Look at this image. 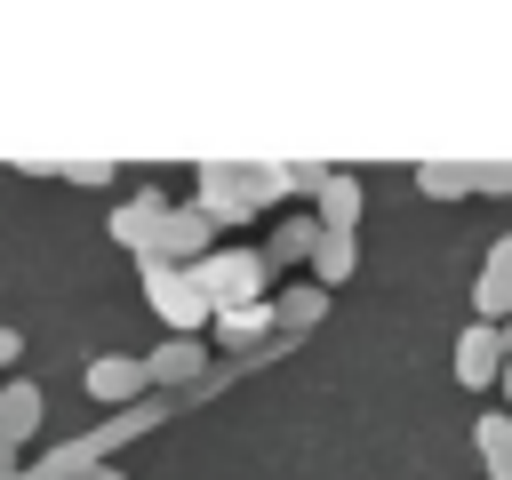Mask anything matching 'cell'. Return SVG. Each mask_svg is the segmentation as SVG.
<instances>
[{"label":"cell","instance_id":"obj_1","mask_svg":"<svg viewBox=\"0 0 512 480\" xmlns=\"http://www.w3.org/2000/svg\"><path fill=\"white\" fill-rule=\"evenodd\" d=\"M192 280H200V296H208L216 312L272 304V296H264V280H272V272H264V256H256V248H216L208 264H192Z\"/></svg>","mask_w":512,"mask_h":480},{"label":"cell","instance_id":"obj_2","mask_svg":"<svg viewBox=\"0 0 512 480\" xmlns=\"http://www.w3.org/2000/svg\"><path fill=\"white\" fill-rule=\"evenodd\" d=\"M144 304L168 320V336H192V328H208V320H216V304L200 296V280H192V272H176V264H160V256H144Z\"/></svg>","mask_w":512,"mask_h":480},{"label":"cell","instance_id":"obj_3","mask_svg":"<svg viewBox=\"0 0 512 480\" xmlns=\"http://www.w3.org/2000/svg\"><path fill=\"white\" fill-rule=\"evenodd\" d=\"M272 200V176L256 168V176H240V168H200V208H208V224H240V216H256Z\"/></svg>","mask_w":512,"mask_h":480},{"label":"cell","instance_id":"obj_4","mask_svg":"<svg viewBox=\"0 0 512 480\" xmlns=\"http://www.w3.org/2000/svg\"><path fill=\"white\" fill-rule=\"evenodd\" d=\"M216 256V224H208V208L192 200V208H168V224H160V264H176V272H192V264H208Z\"/></svg>","mask_w":512,"mask_h":480},{"label":"cell","instance_id":"obj_5","mask_svg":"<svg viewBox=\"0 0 512 480\" xmlns=\"http://www.w3.org/2000/svg\"><path fill=\"white\" fill-rule=\"evenodd\" d=\"M80 384H88V400H104V408H136L152 376H144L136 352H96V360L80 368Z\"/></svg>","mask_w":512,"mask_h":480},{"label":"cell","instance_id":"obj_6","mask_svg":"<svg viewBox=\"0 0 512 480\" xmlns=\"http://www.w3.org/2000/svg\"><path fill=\"white\" fill-rule=\"evenodd\" d=\"M504 328H488V320H472L464 336H456V384L464 392H480V384H504Z\"/></svg>","mask_w":512,"mask_h":480},{"label":"cell","instance_id":"obj_7","mask_svg":"<svg viewBox=\"0 0 512 480\" xmlns=\"http://www.w3.org/2000/svg\"><path fill=\"white\" fill-rule=\"evenodd\" d=\"M472 320H488V328L512 320V232L488 248V272L472 280Z\"/></svg>","mask_w":512,"mask_h":480},{"label":"cell","instance_id":"obj_8","mask_svg":"<svg viewBox=\"0 0 512 480\" xmlns=\"http://www.w3.org/2000/svg\"><path fill=\"white\" fill-rule=\"evenodd\" d=\"M160 224H168V200H160V192H136V200L112 216V240L136 248V264H144V256H160Z\"/></svg>","mask_w":512,"mask_h":480},{"label":"cell","instance_id":"obj_9","mask_svg":"<svg viewBox=\"0 0 512 480\" xmlns=\"http://www.w3.org/2000/svg\"><path fill=\"white\" fill-rule=\"evenodd\" d=\"M312 248H320V216H280L256 256H264V272H288V264H312Z\"/></svg>","mask_w":512,"mask_h":480},{"label":"cell","instance_id":"obj_10","mask_svg":"<svg viewBox=\"0 0 512 480\" xmlns=\"http://www.w3.org/2000/svg\"><path fill=\"white\" fill-rule=\"evenodd\" d=\"M144 376H152V384H200V376H208L200 336H160V352H144Z\"/></svg>","mask_w":512,"mask_h":480},{"label":"cell","instance_id":"obj_11","mask_svg":"<svg viewBox=\"0 0 512 480\" xmlns=\"http://www.w3.org/2000/svg\"><path fill=\"white\" fill-rule=\"evenodd\" d=\"M40 424H48V400H40V384H8V392H0V440H8V448H24Z\"/></svg>","mask_w":512,"mask_h":480},{"label":"cell","instance_id":"obj_12","mask_svg":"<svg viewBox=\"0 0 512 480\" xmlns=\"http://www.w3.org/2000/svg\"><path fill=\"white\" fill-rule=\"evenodd\" d=\"M360 176H344V168H328V184H320V232H352L360 224Z\"/></svg>","mask_w":512,"mask_h":480},{"label":"cell","instance_id":"obj_13","mask_svg":"<svg viewBox=\"0 0 512 480\" xmlns=\"http://www.w3.org/2000/svg\"><path fill=\"white\" fill-rule=\"evenodd\" d=\"M472 448H480V464H488V480H512V408H496V416H480V424H472Z\"/></svg>","mask_w":512,"mask_h":480},{"label":"cell","instance_id":"obj_14","mask_svg":"<svg viewBox=\"0 0 512 480\" xmlns=\"http://www.w3.org/2000/svg\"><path fill=\"white\" fill-rule=\"evenodd\" d=\"M352 264H360V232H320V248H312V280L336 288V280H352Z\"/></svg>","mask_w":512,"mask_h":480},{"label":"cell","instance_id":"obj_15","mask_svg":"<svg viewBox=\"0 0 512 480\" xmlns=\"http://www.w3.org/2000/svg\"><path fill=\"white\" fill-rule=\"evenodd\" d=\"M320 312H328V288H320V280H296V288H280V296H272V320H280L288 336H296V328H312Z\"/></svg>","mask_w":512,"mask_h":480},{"label":"cell","instance_id":"obj_16","mask_svg":"<svg viewBox=\"0 0 512 480\" xmlns=\"http://www.w3.org/2000/svg\"><path fill=\"white\" fill-rule=\"evenodd\" d=\"M416 192H424V200H464V192H472V168H464V160H424V168H416Z\"/></svg>","mask_w":512,"mask_h":480},{"label":"cell","instance_id":"obj_17","mask_svg":"<svg viewBox=\"0 0 512 480\" xmlns=\"http://www.w3.org/2000/svg\"><path fill=\"white\" fill-rule=\"evenodd\" d=\"M264 328H280V320H272V304H240V312H216V336H224V344H256Z\"/></svg>","mask_w":512,"mask_h":480},{"label":"cell","instance_id":"obj_18","mask_svg":"<svg viewBox=\"0 0 512 480\" xmlns=\"http://www.w3.org/2000/svg\"><path fill=\"white\" fill-rule=\"evenodd\" d=\"M472 192L504 200V192H512V160H480V168H472Z\"/></svg>","mask_w":512,"mask_h":480},{"label":"cell","instance_id":"obj_19","mask_svg":"<svg viewBox=\"0 0 512 480\" xmlns=\"http://www.w3.org/2000/svg\"><path fill=\"white\" fill-rule=\"evenodd\" d=\"M56 176H72V184H112V160H64Z\"/></svg>","mask_w":512,"mask_h":480},{"label":"cell","instance_id":"obj_20","mask_svg":"<svg viewBox=\"0 0 512 480\" xmlns=\"http://www.w3.org/2000/svg\"><path fill=\"white\" fill-rule=\"evenodd\" d=\"M16 352H24V336H16V328H0V368H8Z\"/></svg>","mask_w":512,"mask_h":480},{"label":"cell","instance_id":"obj_21","mask_svg":"<svg viewBox=\"0 0 512 480\" xmlns=\"http://www.w3.org/2000/svg\"><path fill=\"white\" fill-rule=\"evenodd\" d=\"M80 480H128V472H120V464H96V472H80Z\"/></svg>","mask_w":512,"mask_h":480},{"label":"cell","instance_id":"obj_22","mask_svg":"<svg viewBox=\"0 0 512 480\" xmlns=\"http://www.w3.org/2000/svg\"><path fill=\"white\" fill-rule=\"evenodd\" d=\"M0 480H16V448L8 440H0Z\"/></svg>","mask_w":512,"mask_h":480},{"label":"cell","instance_id":"obj_23","mask_svg":"<svg viewBox=\"0 0 512 480\" xmlns=\"http://www.w3.org/2000/svg\"><path fill=\"white\" fill-rule=\"evenodd\" d=\"M504 408H512V360H504Z\"/></svg>","mask_w":512,"mask_h":480},{"label":"cell","instance_id":"obj_24","mask_svg":"<svg viewBox=\"0 0 512 480\" xmlns=\"http://www.w3.org/2000/svg\"><path fill=\"white\" fill-rule=\"evenodd\" d=\"M504 352H512V320H504Z\"/></svg>","mask_w":512,"mask_h":480}]
</instances>
